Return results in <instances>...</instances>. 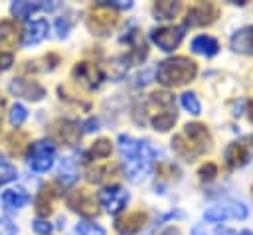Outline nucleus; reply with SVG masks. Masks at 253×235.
Segmentation results:
<instances>
[{"label":"nucleus","mask_w":253,"mask_h":235,"mask_svg":"<svg viewBox=\"0 0 253 235\" xmlns=\"http://www.w3.org/2000/svg\"><path fill=\"white\" fill-rule=\"evenodd\" d=\"M67 207H71L73 211H77L79 215H85V217H93L99 211L95 194L85 190V188L75 190V192H71L67 196Z\"/></svg>","instance_id":"12"},{"label":"nucleus","mask_w":253,"mask_h":235,"mask_svg":"<svg viewBox=\"0 0 253 235\" xmlns=\"http://www.w3.org/2000/svg\"><path fill=\"white\" fill-rule=\"evenodd\" d=\"M49 134H51V140L53 142L65 144V146H73L81 138L79 124L75 120H69V118H57L55 122H51Z\"/></svg>","instance_id":"10"},{"label":"nucleus","mask_w":253,"mask_h":235,"mask_svg":"<svg viewBox=\"0 0 253 235\" xmlns=\"http://www.w3.org/2000/svg\"><path fill=\"white\" fill-rule=\"evenodd\" d=\"M198 174H200L202 180H213V176L217 174V166L213 162H206V164H202V168L198 170Z\"/></svg>","instance_id":"31"},{"label":"nucleus","mask_w":253,"mask_h":235,"mask_svg":"<svg viewBox=\"0 0 253 235\" xmlns=\"http://www.w3.org/2000/svg\"><path fill=\"white\" fill-rule=\"evenodd\" d=\"M73 77L81 87H85L87 91H93L101 85V81L105 79V73L99 65L89 63V61H81L73 67Z\"/></svg>","instance_id":"11"},{"label":"nucleus","mask_w":253,"mask_h":235,"mask_svg":"<svg viewBox=\"0 0 253 235\" xmlns=\"http://www.w3.org/2000/svg\"><path fill=\"white\" fill-rule=\"evenodd\" d=\"M196 73H198L196 61H192L190 57H184V55L168 57V59L160 61L156 67V79L164 87L186 85L196 77Z\"/></svg>","instance_id":"4"},{"label":"nucleus","mask_w":253,"mask_h":235,"mask_svg":"<svg viewBox=\"0 0 253 235\" xmlns=\"http://www.w3.org/2000/svg\"><path fill=\"white\" fill-rule=\"evenodd\" d=\"M247 113H249V120L253 122V101H249V105H247Z\"/></svg>","instance_id":"40"},{"label":"nucleus","mask_w":253,"mask_h":235,"mask_svg":"<svg viewBox=\"0 0 253 235\" xmlns=\"http://www.w3.org/2000/svg\"><path fill=\"white\" fill-rule=\"evenodd\" d=\"M55 28H57V36H59V38H65L67 32H69V24H67L65 20H61V18L55 20Z\"/></svg>","instance_id":"35"},{"label":"nucleus","mask_w":253,"mask_h":235,"mask_svg":"<svg viewBox=\"0 0 253 235\" xmlns=\"http://www.w3.org/2000/svg\"><path fill=\"white\" fill-rule=\"evenodd\" d=\"M55 196H57V192H55V188H53V186H49V184H47V186H43V188L40 190L38 199H36L38 215L45 217V215H49V213H51V205H53Z\"/></svg>","instance_id":"20"},{"label":"nucleus","mask_w":253,"mask_h":235,"mask_svg":"<svg viewBox=\"0 0 253 235\" xmlns=\"http://www.w3.org/2000/svg\"><path fill=\"white\" fill-rule=\"evenodd\" d=\"M55 4H43V2H12V6H10V12L16 16V18H20V20H26V18H30L34 12H38V10H42V8H53Z\"/></svg>","instance_id":"22"},{"label":"nucleus","mask_w":253,"mask_h":235,"mask_svg":"<svg viewBox=\"0 0 253 235\" xmlns=\"http://www.w3.org/2000/svg\"><path fill=\"white\" fill-rule=\"evenodd\" d=\"M217 49H219V43L211 36H198L192 39V51L194 53H202L206 57H211L217 53Z\"/></svg>","instance_id":"21"},{"label":"nucleus","mask_w":253,"mask_h":235,"mask_svg":"<svg viewBox=\"0 0 253 235\" xmlns=\"http://www.w3.org/2000/svg\"><path fill=\"white\" fill-rule=\"evenodd\" d=\"M16 176H18L16 168H14L12 164H8V162L0 156V186H4V184H8V182L16 180Z\"/></svg>","instance_id":"28"},{"label":"nucleus","mask_w":253,"mask_h":235,"mask_svg":"<svg viewBox=\"0 0 253 235\" xmlns=\"http://www.w3.org/2000/svg\"><path fill=\"white\" fill-rule=\"evenodd\" d=\"M215 235H235V233H233L231 229H217Z\"/></svg>","instance_id":"38"},{"label":"nucleus","mask_w":253,"mask_h":235,"mask_svg":"<svg viewBox=\"0 0 253 235\" xmlns=\"http://www.w3.org/2000/svg\"><path fill=\"white\" fill-rule=\"evenodd\" d=\"M55 160V146L51 140L42 138L28 148V166L34 172H47Z\"/></svg>","instance_id":"5"},{"label":"nucleus","mask_w":253,"mask_h":235,"mask_svg":"<svg viewBox=\"0 0 253 235\" xmlns=\"http://www.w3.org/2000/svg\"><path fill=\"white\" fill-rule=\"evenodd\" d=\"M160 235H180V231H178V229H174V227H170V229H166V231H162Z\"/></svg>","instance_id":"37"},{"label":"nucleus","mask_w":253,"mask_h":235,"mask_svg":"<svg viewBox=\"0 0 253 235\" xmlns=\"http://www.w3.org/2000/svg\"><path fill=\"white\" fill-rule=\"evenodd\" d=\"M180 103H182V107H184L190 115H200V111H202V105H200L196 93H192V91H184V93L180 95Z\"/></svg>","instance_id":"26"},{"label":"nucleus","mask_w":253,"mask_h":235,"mask_svg":"<svg viewBox=\"0 0 253 235\" xmlns=\"http://www.w3.org/2000/svg\"><path fill=\"white\" fill-rule=\"evenodd\" d=\"M2 107H4V99L0 97V111H2Z\"/></svg>","instance_id":"42"},{"label":"nucleus","mask_w":253,"mask_h":235,"mask_svg":"<svg viewBox=\"0 0 253 235\" xmlns=\"http://www.w3.org/2000/svg\"><path fill=\"white\" fill-rule=\"evenodd\" d=\"M26 117H28V111H26L20 103L12 105V109H10V124H12V126H20V124L26 120Z\"/></svg>","instance_id":"30"},{"label":"nucleus","mask_w":253,"mask_h":235,"mask_svg":"<svg viewBox=\"0 0 253 235\" xmlns=\"http://www.w3.org/2000/svg\"><path fill=\"white\" fill-rule=\"evenodd\" d=\"M0 235H18L16 225H14L8 217H2V219H0Z\"/></svg>","instance_id":"33"},{"label":"nucleus","mask_w":253,"mask_h":235,"mask_svg":"<svg viewBox=\"0 0 253 235\" xmlns=\"http://www.w3.org/2000/svg\"><path fill=\"white\" fill-rule=\"evenodd\" d=\"M186 24L180 26H162V28H154L150 32V39L162 49V51H172L180 45L184 32H186Z\"/></svg>","instance_id":"9"},{"label":"nucleus","mask_w":253,"mask_h":235,"mask_svg":"<svg viewBox=\"0 0 253 235\" xmlns=\"http://www.w3.org/2000/svg\"><path fill=\"white\" fill-rule=\"evenodd\" d=\"M146 221V215L142 211H132V213H126L125 217H119L115 221V229L119 235H134L142 229Z\"/></svg>","instance_id":"16"},{"label":"nucleus","mask_w":253,"mask_h":235,"mask_svg":"<svg viewBox=\"0 0 253 235\" xmlns=\"http://www.w3.org/2000/svg\"><path fill=\"white\" fill-rule=\"evenodd\" d=\"M251 160H253V134H249L241 140H233L225 148V164L231 170L241 168Z\"/></svg>","instance_id":"8"},{"label":"nucleus","mask_w":253,"mask_h":235,"mask_svg":"<svg viewBox=\"0 0 253 235\" xmlns=\"http://www.w3.org/2000/svg\"><path fill=\"white\" fill-rule=\"evenodd\" d=\"M126 201H128V194L121 186H105L99 192V203L111 215H117L119 211H123Z\"/></svg>","instance_id":"13"},{"label":"nucleus","mask_w":253,"mask_h":235,"mask_svg":"<svg viewBox=\"0 0 253 235\" xmlns=\"http://www.w3.org/2000/svg\"><path fill=\"white\" fill-rule=\"evenodd\" d=\"M192 235H206V231L202 229V225H198V227H194V231H192Z\"/></svg>","instance_id":"39"},{"label":"nucleus","mask_w":253,"mask_h":235,"mask_svg":"<svg viewBox=\"0 0 253 235\" xmlns=\"http://www.w3.org/2000/svg\"><path fill=\"white\" fill-rule=\"evenodd\" d=\"M18 39V28L14 22L10 20H4L0 22V49H6V47H12Z\"/></svg>","instance_id":"24"},{"label":"nucleus","mask_w":253,"mask_h":235,"mask_svg":"<svg viewBox=\"0 0 253 235\" xmlns=\"http://www.w3.org/2000/svg\"><path fill=\"white\" fill-rule=\"evenodd\" d=\"M49 32V26H47V20H34V22H28L26 28H24V34H22V45H36L40 43L42 39H45Z\"/></svg>","instance_id":"17"},{"label":"nucleus","mask_w":253,"mask_h":235,"mask_svg":"<svg viewBox=\"0 0 253 235\" xmlns=\"http://www.w3.org/2000/svg\"><path fill=\"white\" fill-rule=\"evenodd\" d=\"M180 2H170V0H162V2H156L154 4V16L160 18V20H170L174 18L178 12H180Z\"/></svg>","instance_id":"25"},{"label":"nucleus","mask_w":253,"mask_h":235,"mask_svg":"<svg viewBox=\"0 0 253 235\" xmlns=\"http://www.w3.org/2000/svg\"><path fill=\"white\" fill-rule=\"evenodd\" d=\"M75 229L79 235H105V229L93 221H79Z\"/></svg>","instance_id":"29"},{"label":"nucleus","mask_w":253,"mask_h":235,"mask_svg":"<svg viewBox=\"0 0 253 235\" xmlns=\"http://www.w3.org/2000/svg\"><path fill=\"white\" fill-rule=\"evenodd\" d=\"M32 227H34V231L38 233V235H49L51 233V223H47L45 219H36L34 223H32Z\"/></svg>","instance_id":"32"},{"label":"nucleus","mask_w":253,"mask_h":235,"mask_svg":"<svg viewBox=\"0 0 253 235\" xmlns=\"http://www.w3.org/2000/svg\"><path fill=\"white\" fill-rule=\"evenodd\" d=\"M117 146H119V154L123 160L125 176L130 182H140L152 172L156 154H154V148L146 140L121 134L117 140Z\"/></svg>","instance_id":"1"},{"label":"nucleus","mask_w":253,"mask_h":235,"mask_svg":"<svg viewBox=\"0 0 253 235\" xmlns=\"http://www.w3.org/2000/svg\"><path fill=\"white\" fill-rule=\"evenodd\" d=\"M229 45L235 53H243V55H253V26H245L241 30H237L231 39Z\"/></svg>","instance_id":"18"},{"label":"nucleus","mask_w":253,"mask_h":235,"mask_svg":"<svg viewBox=\"0 0 253 235\" xmlns=\"http://www.w3.org/2000/svg\"><path fill=\"white\" fill-rule=\"evenodd\" d=\"M30 201V194L24 188H10L2 194V203L8 209H20Z\"/></svg>","instance_id":"19"},{"label":"nucleus","mask_w":253,"mask_h":235,"mask_svg":"<svg viewBox=\"0 0 253 235\" xmlns=\"http://www.w3.org/2000/svg\"><path fill=\"white\" fill-rule=\"evenodd\" d=\"M245 217H247V205L241 201H233V199L215 203V205L208 207L204 213V219L211 221V223L225 221V219H245Z\"/></svg>","instance_id":"7"},{"label":"nucleus","mask_w":253,"mask_h":235,"mask_svg":"<svg viewBox=\"0 0 253 235\" xmlns=\"http://www.w3.org/2000/svg\"><path fill=\"white\" fill-rule=\"evenodd\" d=\"M85 126H87V128H85L87 132H89V130H97V120H95V118H91V120H89Z\"/></svg>","instance_id":"36"},{"label":"nucleus","mask_w":253,"mask_h":235,"mask_svg":"<svg viewBox=\"0 0 253 235\" xmlns=\"http://www.w3.org/2000/svg\"><path fill=\"white\" fill-rule=\"evenodd\" d=\"M117 24V14L113 8H109L103 0L93 6L89 10V16H87V26L89 30L95 34V36H107Z\"/></svg>","instance_id":"6"},{"label":"nucleus","mask_w":253,"mask_h":235,"mask_svg":"<svg viewBox=\"0 0 253 235\" xmlns=\"http://www.w3.org/2000/svg\"><path fill=\"white\" fill-rule=\"evenodd\" d=\"M10 93L28 101H40L45 97V89L32 79H24V77H16L10 81Z\"/></svg>","instance_id":"14"},{"label":"nucleus","mask_w":253,"mask_h":235,"mask_svg":"<svg viewBox=\"0 0 253 235\" xmlns=\"http://www.w3.org/2000/svg\"><path fill=\"white\" fill-rule=\"evenodd\" d=\"M239 235H253V233H251V231H247V229H243V231H241Z\"/></svg>","instance_id":"41"},{"label":"nucleus","mask_w":253,"mask_h":235,"mask_svg":"<svg viewBox=\"0 0 253 235\" xmlns=\"http://www.w3.org/2000/svg\"><path fill=\"white\" fill-rule=\"evenodd\" d=\"M210 130L202 122H188L184 130L172 138V150L184 160H194L196 156L204 154L210 148Z\"/></svg>","instance_id":"3"},{"label":"nucleus","mask_w":253,"mask_h":235,"mask_svg":"<svg viewBox=\"0 0 253 235\" xmlns=\"http://www.w3.org/2000/svg\"><path fill=\"white\" fill-rule=\"evenodd\" d=\"M142 111H144V115L138 122H150V126L160 132L172 128L178 118L176 107H174V97L168 91L150 93L146 103L142 105Z\"/></svg>","instance_id":"2"},{"label":"nucleus","mask_w":253,"mask_h":235,"mask_svg":"<svg viewBox=\"0 0 253 235\" xmlns=\"http://www.w3.org/2000/svg\"><path fill=\"white\" fill-rule=\"evenodd\" d=\"M217 18V6L211 2H200L188 10L186 26H208Z\"/></svg>","instance_id":"15"},{"label":"nucleus","mask_w":253,"mask_h":235,"mask_svg":"<svg viewBox=\"0 0 253 235\" xmlns=\"http://www.w3.org/2000/svg\"><path fill=\"white\" fill-rule=\"evenodd\" d=\"M111 150H113V146H111V140H107V138H99L91 146V154L95 158H109L111 156Z\"/></svg>","instance_id":"27"},{"label":"nucleus","mask_w":253,"mask_h":235,"mask_svg":"<svg viewBox=\"0 0 253 235\" xmlns=\"http://www.w3.org/2000/svg\"><path fill=\"white\" fill-rule=\"evenodd\" d=\"M77 176H79V174H77V168H75L73 158H63L61 164H59V170H57L59 182H61L63 186H71V184H75Z\"/></svg>","instance_id":"23"},{"label":"nucleus","mask_w":253,"mask_h":235,"mask_svg":"<svg viewBox=\"0 0 253 235\" xmlns=\"http://www.w3.org/2000/svg\"><path fill=\"white\" fill-rule=\"evenodd\" d=\"M14 63V55L8 51H0V71H6Z\"/></svg>","instance_id":"34"}]
</instances>
